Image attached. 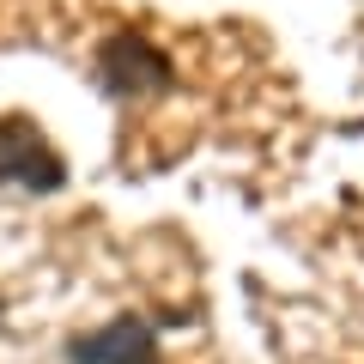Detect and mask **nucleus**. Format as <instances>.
Wrapping results in <instances>:
<instances>
[{
    "instance_id": "nucleus-1",
    "label": "nucleus",
    "mask_w": 364,
    "mask_h": 364,
    "mask_svg": "<svg viewBox=\"0 0 364 364\" xmlns=\"http://www.w3.org/2000/svg\"><path fill=\"white\" fill-rule=\"evenodd\" d=\"M0 182H13L25 195H55L67 182V164L49 152V140L31 122H6L0 128Z\"/></svg>"
},
{
    "instance_id": "nucleus-2",
    "label": "nucleus",
    "mask_w": 364,
    "mask_h": 364,
    "mask_svg": "<svg viewBox=\"0 0 364 364\" xmlns=\"http://www.w3.org/2000/svg\"><path fill=\"white\" fill-rule=\"evenodd\" d=\"M152 352H158L152 322H140V316H116V322L79 334L73 346H67V358H73V364H152Z\"/></svg>"
},
{
    "instance_id": "nucleus-3",
    "label": "nucleus",
    "mask_w": 364,
    "mask_h": 364,
    "mask_svg": "<svg viewBox=\"0 0 364 364\" xmlns=\"http://www.w3.org/2000/svg\"><path fill=\"white\" fill-rule=\"evenodd\" d=\"M104 85L116 97H152L170 85V61L140 37H109L104 43Z\"/></svg>"
},
{
    "instance_id": "nucleus-4",
    "label": "nucleus",
    "mask_w": 364,
    "mask_h": 364,
    "mask_svg": "<svg viewBox=\"0 0 364 364\" xmlns=\"http://www.w3.org/2000/svg\"><path fill=\"white\" fill-rule=\"evenodd\" d=\"M0 310H6V304H0Z\"/></svg>"
}]
</instances>
